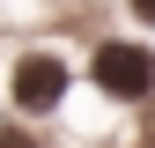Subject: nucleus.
<instances>
[{"label": "nucleus", "instance_id": "f257e3e1", "mask_svg": "<svg viewBox=\"0 0 155 148\" xmlns=\"http://www.w3.org/2000/svg\"><path fill=\"white\" fill-rule=\"evenodd\" d=\"M96 89H104V96H118V104H133V96H148L155 89V52H140V45H118V37H111L104 52H96Z\"/></svg>", "mask_w": 155, "mask_h": 148}, {"label": "nucleus", "instance_id": "f03ea898", "mask_svg": "<svg viewBox=\"0 0 155 148\" xmlns=\"http://www.w3.org/2000/svg\"><path fill=\"white\" fill-rule=\"evenodd\" d=\"M8 96L30 111V119H45V111H59L67 104V67L52 59V52H22L15 59V82H8Z\"/></svg>", "mask_w": 155, "mask_h": 148}, {"label": "nucleus", "instance_id": "7ed1b4c3", "mask_svg": "<svg viewBox=\"0 0 155 148\" xmlns=\"http://www.w3.org/2000/svg\"><path fill=\"white\" fill-rule=\"evenodd\" d=\"M133 15H140V22H155V0H133Z\"/></svg>", "mask_w": 155, "mask_h": 148}]
</instances>
